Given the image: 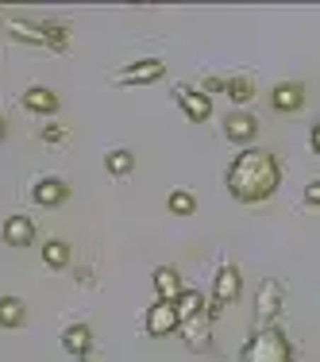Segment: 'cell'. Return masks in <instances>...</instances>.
I'll return each instance as SVG.
<instances>
[{
    "instance_id": "1",
    "label": "cell",
    "mask_w": 320,
    "mask_h": 362,
    "mask_svg": "<svg viewBox=\"0 0 320 362\" xmlns=\"http://www.w3.org/2000/svg\"><path fill=\"white\" fill-rule=\"evenodd\" d=\"M282 181V170H278V158L270 151H258V146H247L232 158L228 166V193L244 204H258L278 189Z\"/></svg>"
},
{
    "instance_id": "2",
    "label": "cell",
    "mask_w": 320,
    "mask_h": 362,
    "mask_svg": "<svg viewBox=\"0 0 320 362\" xmlns=\"http://www.w3.org/2000/svg\"><path fill=\"white\" fill-rule=\"evenodd\" d=\"M239 362H293V355H290V343H285V335L278 327H258L247 339Z\"/></svg>"
},
{
    "instance_id": "3",
    "label": "cell",
    "mask_w": 320,
    "mask_h": 362,
    "mask_svg": "<svg viewBox=\"0 0 320 362\" xmlns=\"http://www.w3.org/2000/svg\"><path fill=\"white\" fill-rule=\"evenodd\" d=\"M8 35L20 39V42H35V47H55V50H66V35L58 28H47V23H28V20H8L4 23Z\"/></svg>"
},
{
    "instance_id": "4",
    "label": "cell",
    "mask_w": 320,
    "mask_h": 362,
    "mask_svg": "<svg viewBox=\"0 0 320 362\" xmlns=\"http://www.w3.org/2000/svg\"><path fill=\"white\" fill-rule=\"evenodd\" d=\"M282 313V281L278 278H263V286L255 293V324L258 327H274Z\"/></svg>"
},
{
    "instance_id": "5",
    "label": "cell",
    "mask_w": 320,
    "mask_h": 362,
    "mask_svg": "<svg viewBox=\"0 0 320 362\" xmlns=\"http://www.w3.org/2000/svg\"><path fill=\"white\" fill-rule=\"evenodd\" d=\"M162 74H166V62H162V58H143V62H132L120 74H112V85H120V89H127V85H151V81H159Z\"/></svg>"
},
{
    "instance_id": "6",
    "label": "cell",
    "mask_w": 320,
    "mask_h": 362,
    "mask_svg": "<svg viewBox=\"0 0 320 362\" xmlns=\"http://www.w3.org/2000/svg\"><path fill=\"white\" fill-rule=\"evenodd\" d=\"M143 332H147V335H154V339H162V335L178 332L174 305H170V300H154V305L147 308V316H143Z\"/></svg>"
},
{
    "instance_id": "7",
    "label": "cell",
    "mask_w": 320,
    "mask_h": 362,
    "mask_svg": "<svg viewBox=\"0 0 320 362\" xmlns=\"http://www.w3.org/2000/svg\"><path fill=\"white\" fill-rule=\"evenodd\" d=\"M239 289H244V274H239V266L236 262H224L220 270H216V305H232V300L239 297Z\"/></svg>"
},
{
    "instance_id": "8",
    "label": "cell",
    "mask_w": 320,
    "mask_h": 362,
    "mask_svg": "<svg viewBox=\"0 0 320 362\" xmlns=\"http://www.w3.org/2000/svg\"><path fill=\"white\" fill-rule=\"evenodd\" d=\"M178 105L185 108V116L193 119V124H205V119L212 116V100L205 89H189V85H178Z\"/></svg>"
},
{
    "instance_id": "9",
    "label": "cell",
    "mask_w": 320,
    "mask_h": 362,
    "mask_svg": "<svg viewBox=\"0 0 320 362\" xmlns=\"http://www.w3.org/2000/svg\"><path fill=\"white\" fill-rule=\"evenodd\" d=\"M66 197H70V189L58 177H39L35 185H31V201L42 204V209H58V204H66Z\"/></svg>"
},
{
    "instance_id": "10",
    "label": "cell",
    "mask_w": 320,
    "mask_h": 362,
    "mask_svg": "<svg viewBox=\"0 0 320 362\" xmlns=\"http://www.w3.org/2000/svg\"><path fill=\"white\" fill-rule=\"evenodd\" d=\"M255 132H258V119L251 116V112H244V108L228 112V119H224V135H228L232 143H251Z\"/></svg>"
},
{
    "instance_id": "11",
    "label": "cell",
    "mask_w": 320,
    "mask_h": 362,
    "mask_svg": "<svg viewBox=\"0 0 320 362\" xmlns=\"http://www.w3.org/2000/svg\"><path fill=\"white\" fill-rule=\"evenodd\" d=\"M0 235H4L8 247H31L35 243V223H31V216H8Z\"/></svg>"
},
{
    "instance_id": "12",
    "label": "cell",
    "mask_w": 320,
    "mask_h": 362,
    "mask_svg": "<svg viewBox=\"0 0 320 362\" xmlns=\"http://www.w3.org/2000/svg\"><path fill=\"white\" fill-rule=\"evenodd\" d=\"M270 105H274V112H297L301 105H305V85H297V81H282V85H274Z\"/></svg>"
},
{
    "instance_id": "13",
    "label": "cell",
    "mask_w": 320,
    "mask_h": 362,
    "mask_svg": "<svg viewBox=\"0 0 320 362\" xmlns=\"http://www.w3.org/2000/svg\"><path fill=\"white\" fill-rule=\"evenodd\" d=\"M23 108L35 112V116H55L58 112V93H50L47 85H31V89L23 93Z\"/></svg>"
},
{
    "instance_id": "14",
    "label": "cell",
    "mask_w": 320,
    "mask_h": 362,
    "mask_svg": "<svg viewBox=\"0 0 320 362\" xmlns=\"http://www.w3.org/2000/svg\"><path fill=\"white\" fill-rule=\"evenodd\" d=\"M151 281H154V293H159V300H170V305H174V300L181 297V278H178L174 266H159Z\"/></svg>"
},
{
    "instance_id": "15",
    "label": "cell",
    "mask_w": 320,
    "mask_h": 362,
    "mask_svg": "<svg viewBox=\"0 0 320 362\" xmlns=\"http://www.w3.org/2000/svg\"><path fill=\"white\" fill-rule=\"evenodd\" d=\"M62 347L70 351V355H89V347H93L89 324H66L62 327Z\"/></svg>"
},
{
    "instance_id": "16",
    "label": "cell",
    "mask_w": 320,
    "mask_h": 362,
    "mask_svg": "<svg viewBox=\"0 0 320 362\" xmlns=\"http://www.w3.org/2000/svg\"><path fill=\"white\" fill-rule=\"evenodd\" d=\"M201 305H205V293H197V289H181V297L174 300V316H178V324H185V320H193V316H201Z\"/></svg>"
},
{
    "instance_id": "17",
    "label": "cell",
    "mask_w": 320,
    "mask_h": 362,
    "mask_svg": "<svg viewBox=\"0 0 320 362\" xmlns=\"http://www.w3.org/2000/svg\"><path fill=\"white\" fill-rule=\"evenodd\" d=\"M178 332L185 335L189 347H205V343H209V316H193V320L178 324Z\"/></svg>"
},
{
    "instance_id": "18",
    "label": "cell",
    "mask_w": 320,
    "mask_h": 362,
    "mask_svg": "<svg viewBox=\"0 0 320 362\" xmlns=\"http://www.w3.org/2000/svg\"><path fill=\"white\" fill-rule=\"evenodd\" d=\"M23 316H28V308H23V300L20 297H0V327H20L23 324Z\"/></svg>"
},
{
    "instance_id": "19",
    "label": "cell",
    "mask_w": 320,
    "mask_h": 362,
    "mask_svg": "<svg viewBox=\"0 0 320 362\" xmlns=\"http://www.w3.org/2000/svg\"><path fill=\"white\" fill-rule=\"evenodd\" d=\"M42 262H47L50 270H66V266H70V247H66L62 239H47V243H42Z\"/></svg>"
},
{
    "instance_id": "20",
    "label": "cell",
    "mask_w": 320,
    "mask_h": 362,
    "mask_svg": "<svg viewBox=\"0 0 320 362\" xmlns=\"http://www.w3.org/2000/svg\"><path fill=\"white\" fill-rule=\"evenodd\" d=\"M105 166H108V174L127 177V174L135 170V158H132V151H108V154H105Z\"/></svg>"
},
{
    "instance_id": "21",
    "label": "cell",
    "mask_w": 320,
    "mask_h": 362,
    "mask_svg": "<svg viewBox=\"0 0 320 362\" xmlns=\"http://www.w3.org/2000/svg\"><path fill=\"white\" fill-rule=\"evenodd\" d=\"M166 204H170V212H178V216H193L197 212V197L189 193V189H174V193L166 197Z\"/></svg>"
},
{
    "instance_id": "22",
    "label": "cell",
    "mask_w": 320,
    "mask_h": 362,
    "mask_svg": "<svg viewBox=\"0 0 320 362\" xmlns=\"http://www.w3.org/2000/svg\"><path fill=\"white\" fill-rule=\"evenodd\" d=\"M224 93H228L236 105H247L251 93H255V85H251V77H228V81H224Z\"/></svg>"
},
{
    "instance_id": "23",
    "label": "cell",
    "mask_w": 320,
    "mask_h": 362,
    "mask_svg": "<svg viewBox=\"0 0 320 362\" xmlns=\"http://www.w3.org/2000/svg\"><path fill=\"white\" fill-rule=\"evenodd\" d=\"M305 204L309 209H320V181H309L305 185Z\"/></svg>"
},
{
    "instance_id": "24",
    "label": "cell",
    "mask_w": 320,
    "mask_h": 362,
    "mask_svg": "<svg viewBox=\"0 0 320 362\" xmlns=\"http://www.w3.org/2000/svg\"><path fill=\"white\" fill-rule=\"evenodd\" d=\"M39 139H47V143H66V132H62V127H42Z\"/></svg>"
},
{
    "instance_id": "25",
    "label": "cell",
    "mask_w": 320,
    "mask_h": 362,
    "mask_svg": "<svg viewBox=\"0 0 320 362\" xmlns=\"http://www.w3.org/2000/svg\"><path fill=\"white\" fill-rule=\"evenodd\" d=\"M309 146H313V154H320V119L313 124V132H309Z\"/></svg>"
},
{
    "instance_id": "26",
    "label": "cell",
    "mask_w": 320,
    "mask_h": 362,
    "mask_svg": "<svg viewBox=\"0 0 320 362\" xmlns=\"http://www.w3.org/2000/svg\"><path fill=\"white\" fill-rule=\"evenodd\" d=\"M0 135H4V119H0Z\"/></svg>"
}]
</instances>
